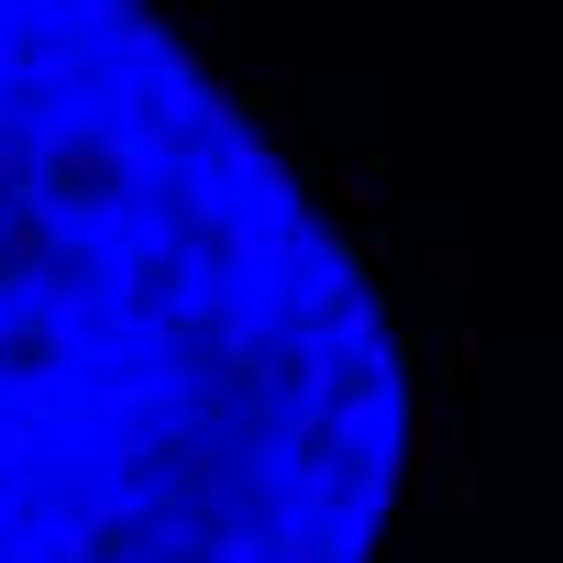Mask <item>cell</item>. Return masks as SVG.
<instances>
[{
    "label": "cell",
    "instance_id": "obj_1",
    "mask_svg": "<svg viewBox=\"0 0 563 563\" xmlns=\"http://www.w3.org/2000/svg\"><path fill=\"white\" fill-rule=\"evenodd\" d=\"M409 376L365 265L144 0H0V563H365Z\"/></svg>",
    "mask_w": 563,
    "mask_h": 563
}]
</instances>
